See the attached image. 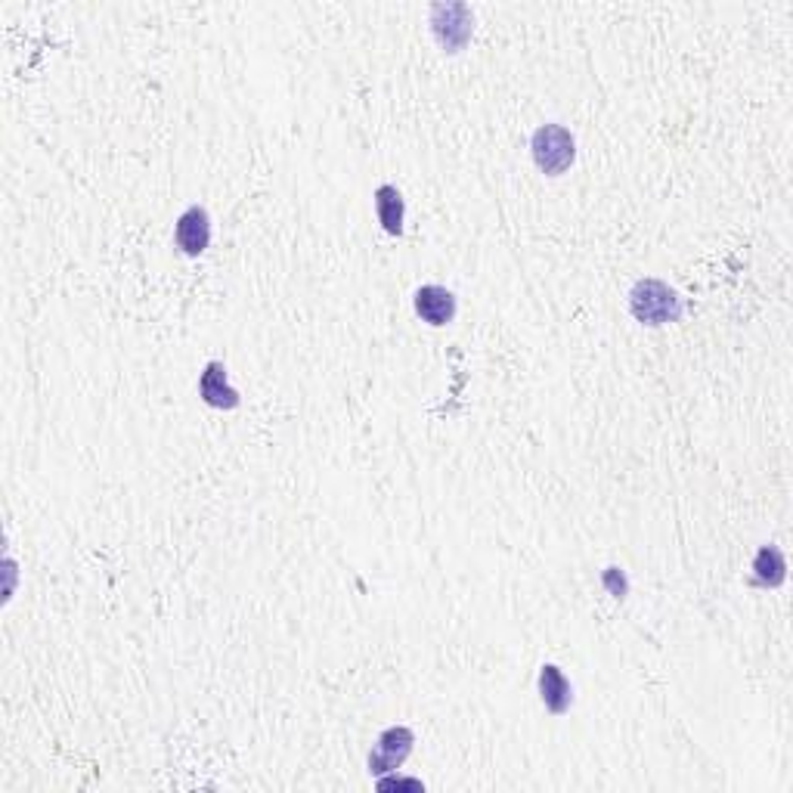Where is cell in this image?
Listing matches in <instances>:
<instances>
[{
    "instance_id": "9c48e42d",
    "label": "cell",
    "mask_w": 793,
    "mask_h": 793,
    "mask_svg": "<svg viewBox=\"0 0 793 793\" xmlns=\"http://www.w3.org/2000/svg\"><path fill=\"white\" fill-rule=\"evenodd\" d=\"M373 202H375V217H378L382 230H385L388 236H397V240H400L406 224L404 193H400L397 186H390V183H382V186L373 193Z\"/></svg>"
},
{
    "instance_id": "7c38bea8",
    "label": "cell",
    "mask_w": 793,
    "mask_h": 793,
    "mask_svg": "<svg viewBox=\"0 0 793 793\" xmlns=\"http://www.w3.org/2000/svg\"><path fill=\"white\" fill-rule=\"evenodd\" d=\"M375 784H378V791H394V787H397V791H425V784H421L419 779H400V775H397V779L382 775V779H375Z\"/></svg>"
},
{
    "instance_id": "3957f363",
    "label": "cell",
    "mask_w": 793,
    "mask_h": 793,
    "mask_svg": "<svg viewBox=\"0 0 793 793\" xmlns=\"http://www.w3.org/2000/svg\"><path fill=\"white\" fill-rule=\"evenodd\" d=\"M428 26L437 44L447 53H462L465 47L475 38V10L462 0H449V3H431L428 10Z\"/></svg>"
},
{
    "instance_id": "8992f818",
    "label": "cell",
    "mask_w": 793,
    "mask_h": 793,
    "mask_svg": "<svg viewBox=\"0 0 793 793\" xmlns=\"http://www.w3.org/2000/svg\"><path fill=\"white\" fill-rule=\"evenodd\" d=\"M413 307H416L421 323H428V326H449L456 319V314H459L456 295L449 292L447 285L437 283L419 285L416 295H413Z\"/></svg>"
},
{
    "instance_id": "8fae6325",
    "label": "cell",
    "mask_w": 793,
    "mask_h": 793,
    "mask_svg": "<svg viewBox=\"0 0 793 793\" xmlns=\"http://www.w3.org/2000/svg\"><path fill=\"white\" fill-rule=\"evenodd\" d=\"M601 586L614 596V599H627L629 596V577L623 568H604L601 570Z\"/></svg>"
},
{
    "instance_id": "277c9868",
    "label": "cell",
    "mask_w": 793,
    "mask_h": 793,
    "mask_svg": "<svg viewBox=\"0 0 793 793\" xmlns=\"http://www.w3.org/2000/svg\"><path fill=\"white\" fill-rule=\"evenodd\" d=\"M413 744H416L413 729H406V725H390V729H385V732L378 734L375 748L369 750V775H373V779L394 775V772L409 760Z\"/></svg>"
},
{
    "instance_id": "7a4b0ae2",
    "label": "cell",
    "mask_w": 793,
    "mask_h": 793,
    "mask_svg": "<svg viewBox=\"0 0 793 793\" xmlns=\"http://www.w3.org/2000/svg\"><path fill=\"white\" fill-rule=\"evenodd\" d=\"M530 155L546 177H561L577 162V140L565 124L549 121V124H539L530 136Z\"/></svg>"
},
{
    "instance_id": "6da1fadb",
    "label": "cell",
    "mask_w": 793,
    "mask_h": 793,
    "mask_svg": "<svg viewBox=\"0 0 793 793\" xmlns=\"http://www.w3.org/2000/svg\"><path fill=\"white\" fill-rule=\"evenodd\" d=\"M629 314L636 316L642 326H670L679 323L685 314V298L675 292L673 285L663 283L658 276H644L629 288Z\"/></svg>"
},
{
    "instance_id": "30bf717a",
    "label": "cell",
    "mask_w": 793,
    "mask_h": 793,
    "mask_svg": "<svg viewBox=\"0 0 793 793\" xmlns=\"http://www.w3.org/2000/svg\"><path fill=\"white\" fill-rule=\"evenodd\" d=\"M787 580V558L779 546H763L753 558V583L763 589H779Z\"/></svg>"
},
{
    "instance_id": "5b68a950",
    "label": "cell",
    "mask_w": 793,
    "mask_h": 793,
    "mask_svg": "<svg viewBox=\"0 0 793 793\" xmlns=\"http://www.w3.org/2000/svg\"><path fill=\"white\" fill-rule=\"evenodd\" d=\"M174 245L180 248V255L199 257L209 252L211 245V217L202 205H190L177 217L174 224Z\"/></svg>"
},
{
    "instance_id": "52a82bcc",
    "label": "cell",
    "mask_w": 793,
    "mask_h": 793,
    "mask_svg": "<svg viewBox=\"0 0 793 793\" xmlns=\"http://www.w3.org/2000/svg\"><path fill=\"white\" fill-rule=\"evenodd\" d=\"M199 397L211 409H236L242 404V394L230 385L224 359H211L199 375Z\"/></svg>"
},
{
    "instance_id": "ba28073f",
    "label": "cell",
    "mask_w": 793,
    "mask_h": 793,
    "mask_svg": "<svg viewBox=\"0 0 793 793\" xmlns=\"http://www.w3.org/2000/svg\"><path fill=\"white\" fill-rule=\"evenodd\" d=\"M537 685L546 710L555 713V716H565V713L570 710V704H573V685H570V679L565 675V670L555 667V663H542V667H539Z\"/></svg>"
}]
</instances>
